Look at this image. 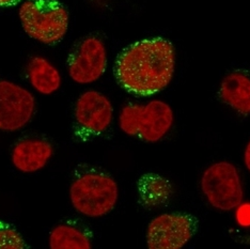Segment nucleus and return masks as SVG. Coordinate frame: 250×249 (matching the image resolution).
I'll return each mask as SVG.
<instances>
[{"label": "nucleus", "instance_id": "10", "mask_svg": "<svg viewBox=\"0 0 250 249\" xmlns=\"http://www.w3.org/2000/svg\"><path fill=\"white\" fill-rule=\"evenodd\" d=\"M54 155V146L46 139L26 138L13 145L11 161L16 170L35 173L47 165Z\"/></svg>", "mask_w": 250, "mask_h": 249}, {"label": "nucleus", "instance_id": "9", "mask_svg": "<svg viewBox=\"0 0 250 249\" xmlns=\"http://www.w3.org/2000/svg\"><path fill=\"white\" fill-rule=\"evenodd\" d=\"M115 117V109L107 95L96 90H88L79 95L74 108L77 127L86 135L106 132Z\"/></svg>", "mask_w": 250, "mask_h": 249}, {"label": "nucleus", "instance_id": "17", "mask_svg": "<svg viewBox=\"0 0 250 249\" xmlns=\"http://www.w3.org/2000/svg\"><path fill=\"white\" fill-rule=\"evenodd\" d=\"M243 160H244V165H245L248 172L250 173V140L247 143L245 150H244Z\"/></svg>", "mask_w": 250, "mask_h": 249}, {"label": "nucleus", "instance_id": "18", "mask_svg": "<svg viewBox=\"0 0 250 249\" xmlns=\"http://www.w3.org/2000/svg\"><path fill=\"white\" fill-rule=\"evenodd\" d=\"M21 1V0H0V7H12Z\"/></svg>", "mask_w": 250, "mask_h": 249}, {"label": "nucleus", "instance_id": "1", "mask_svg": "<svg viewBox=\"0 0 250 249\" xmlns=\"http://www.w3.org/2000/svg\"><path fill=\"white\" fill-rule=\"evenodd\" d=\"M177 54L164 38L146 39L130 44L118 56L115 76L132 94L151 96L162 92L173 81Z\"/></svg>", "mask_w": 250, "mask_h": 249}, {"label": "nucleus", "instance_id": "2", "mask_svg": "<svg viewBox=\"0 0 250 249\" xmlns=\"http://www.w3.org/2000/svg\"><path fill=\"white\" fill-rule=\"evenodd\" d=\"M174 122L173 108L163 100L124 105L118 117V125L122 133L146 144L164 140L171 132Z\"/></svg>", "mask_w": 250, "mask_h": 249}, {"label": "nucleus", "instance_id": "5", "mask_svg": "<svg viewBox=\"0 0 250 249\" xmlns=\"http://www.w3.org/2000/svg\"><path fill=\"white\" fill-rule=\"evenodd\" d=\"M200 189L208 205L219 212L235 211L245 199L242 173L229 161L215 162L204 169Z\"/></svg>", "mask_w": 250, "mask_h": 249}, {"label": "nucleus", "instance_id": "3", "mask_svg": "<svg viewBox=\"0 0 250 249\" xmlns=\"http://www.w3.org/2000/svg\"><path fill=\"white\" fill-rule=\"evenodd\" d=\"M119 196L117 181L102 171L88 170L79 173L70 186L72 207L88 218H102L112 212Z\"/></svg>", "mask_w": 250, "mask_h": 249}, {"label": "nucleus", "instance_id": "14", "mask_svg": "<svg viewBox=\"0 0 250 249\" xmlns=\"http://www.w3.org/2000/svg\"><path fill=\"white\" fill-rule=\"evenodd\" d=\"M48 245L52 249H90L92 241L87 232L76 226L60 224L49 232Z\"/></svg>", "mask_w": 250, "mask_h": 249}, {"label": "nucleus", "instance_id": "8", "mask_svg": "<svg viewBox=\"0 0 250 249\" xmlns=\"http://www.w3.org/2000/svg\"><path fill=\"white\" fill-rule=\"evenodd\" d=\"M108 63L107 48L99 37L89 36L79 42L67 60V71L72 81L90 84L105 74Z\"/></svg>", "mask_w": 250, "mask_h": 249}, {"label": "nucleus", "instance_id": "11", "mask_svg": "<svg viewBox=\"0 0 250 249\" xmlns=\"http://www.w3.org/2000/svg\"><path fill=\"white\" fill-rule=\"evenodd\" d=\"M220 101L241 116L250 115V75L233 71L221 79L218 90Z\"/></svg>", "mask_w": 250, "mask_h": 249}, {"label": "nucleus", "instance_id": "4", "mask_svg": "<svg viewBox=\"0 0 250 249\" xmlns=\"http://www.w3.org/2000/svg\"><path fill=\"white\" fill-rule=\"evenodd\" d=\"M19 15L27 35L45 45L61 42L69 29V12L57 0H26Z\"/></svg>", "mask_w": 250, "mask_h": 249}, {"label": "nucleus", "instance_id": "15", "mask_svg": "<svg viewBox=\"0 0 250 249\" xmlns=\"http://www.w3.org/2000/svg\"><path fill=\"white\" fill-rule=\"evenodd\" d=\"M26 242L12 226L0 220V249H25Z\"/></svg>", "mask_w": 250, "mask_h": 249}, {"label": "nucleus", "instance_id": "12", "mask_svg": "<svg viewBox=\"0 0 250 249\" xmlns=\"http://www.w3.org/2000/svg\"><path fill=\"white\" fill-rule=\"evenodd\" d=\"M27 77L37 92L50 95L58 91L62 83L59 70L48 59L35 56L27 64Z\"/></svg>", "mask_w": 250, "mask_h": 249}, {"label": "nucleus", "instance_id": "6", "mask_svg": "<svg viewBox=\"0 0 250 249\" xmlns=\"http://www.w3.org/2000/svg\"><path fill=\"white\" fill-rule=\"evenodd\" d=\"M195 231V220L188 214H158L147 225L146 246L150 249H181L191 241Z\"/></svg>", "mask_w": 250, "mask_h": 249}, {"label": "nucleus", "instance_id": "16", "mask_svg": "<svg viewBox=\"0 0 250 249\" xmlns=\"http://www.w3.org/2000/svg\"><path fill=\"white\" fill-rule=\"evenodd\" d=\"M236 217L240 225L248 227L250 226V205H240L236 208Z\"/></svg>", "mask_w": 250, "mask_h": 249}, {"label": "nucleus", "instance_id": "13", "mask_svg": "<svg viewBox=\"0 0 250 249\" xmlns=\"http://www.w3.org/2000/svg\"><path fill=\"white\" fill-rule=\"evenodd\" d=\"M137 191L141 205L147 208H155L171 199L173 186L168 179L160 174L146 173L138 180Z\"/></svg>", "mask_w": 250, "mask_h": 249}, {"label": "nucleus", "instance_id": "7", "mask_svg": "<svg viewBox=\"0 0 250 249\" xmlns=\"http://www.w3.org/2000/svg\"><path fill=\"white\" fill-rule=\"evenodd\" d=\"M36 108V99L29 90L0 79V131H21L31 122Z\"/></svg>", "mask_w": 250, "mask_h": 249}]
</instances>
